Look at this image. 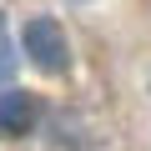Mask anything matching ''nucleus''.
<instances>
[{"label": "nucleus", "instance_id": "obj_1", "mask_svg": "<svg viewBox=\"0 0 151 151\" xmlns=\"http://www.w3.org/2000/svg\"><path fill=\"white\" fill-rule=\"evenodd\" d=\"M25 55L45 70V76H65L70 70V40H65V30H60V20H50V15H35L30 25H25Z\"/></svg>", "mask_w": 151, "mask_h": 151}, {"label": "nucleus", "instance_id": "obj_2", "mask_svg": "<svg viewBox=\"0 0 151 151\" xmlns=\"http://www.w3.org/2000/svg\"><path fill=\"white\" fill-rule=\"evenodd\" d=\"M35 121H40V101L30 96V91H20V86H5L0 91V136H30L35 131Z\"/></svg>", "mask_w": 151, "mask_h": 151}, {"label": "nucleus", "instance_id": "obj_3", "mask_svg": "<svg viewBox=\"0 0 151 151\" xmlns=\"http://www.w3.org/2000/svg\"><path fill=\"white\" fill-rule=\"evenodd\" d=\"M15 65H20V50H15V40H10V20H5V10H0V81H10Z\"/></svg>", "mask_w": 151, "mask_h": 151}]
</instances>
